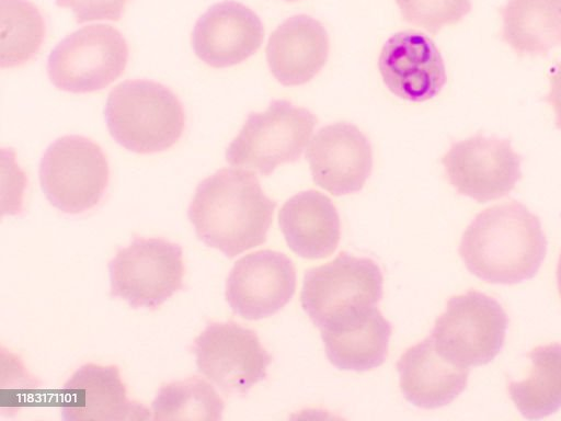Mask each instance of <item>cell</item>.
<instances>
[{"mask_svg": "<svg viewBox=\"0 0 561 421\" xmlns=\"http://www.w3.org/2000/svg\"><path fill=\"white\" fill-rule=\"evenodd\" d=\"M550 88L543 98L554 112V125L561 129V61L554 64L549 69Z\"/></svg>", "mask_w": 561, "mask_h": 421, "instance_id": "cell-27", "label": "cell"}, {"mask_svg": "<svg viewBox=\"0 0 561 421\" xmlns=\"http://www.w3.org/2000/svg\"><path fill=\"white\" fill-rule=\"evenodd\" d=\"M556 276H557L558 289L561 295V253H560V257L558 260Z\"/></svg>", "mask_w": 561, "mask_h": 421, "instance_id": "cell-28", "label": "cell"}, {"mask_svg": "<svg viewBox=\"0 0 561 421\" xmlns=\"http://www.w3.org/2000/svg\"><path fill=\"white\" fill-rule=\"evenodd\" d=\"M49 203L65 214H82L103 198L110 168L102 148L88 137L66 135L44 151L38 169Z\"/></svg>", "mask_w": 561, "mask_h": 421, "instance_id": "cell-7", "label": "cell"}, {"mask_svg": "<svg viewBox=\"0 0 561 421\" xmlns=\"http://www.w3.org/2000/svg\"><path fill=\"white\" fill-rule=\"evenodd\" d=\"M404 398L422 409L449 405L466 388L469 367L444 357L428 337L407 349L397 362Z\"/></svg>", "mask_w": 561, "mask_h": 421, "instance_id": "cell-18", "label": "cell"}, {"mask_svg": "<svg viewBox=\"0 0 561 421\" xmlns=\"http://www.w3.org/2000/svg\"><path fill=\"white\" fill-rule=\"evenodd\" d=\"M382 285V272L374 260L341 251L331 262L307 270L300 303L320 331L339 330L377 308Z\"/></svg>", "mask_w": 561, "mask_h": 421, "instance_id": "cell-3", "label": "cell"}, {"mask_svg": "<svg viewBox=\"0 0 561 421\" xmlns=\"http://www.w3.org/2000/svg\"><path fill=\"white\" fill-rule=\"evenodd\" d=\"M128 45L104 24L83 26L62 38L47 59V75L59 90L89 93L104 89L125 70Z\"/></svg>", "mask_w": 561, "mask_h": 421, "instance_id": "cell-9", "label": "cell"}, {"mask_svg": "<svg viewBox=\"0 0 561 421\" xmlns=\"http://www.w3.org/2000/svg\"><path fill=\"white\" fill-rule=\"evenodd\" d=\"M530 372L523 380H510L511 399L527 419H540L561 408V344L539 345L528 354Z\"/></svg>", "mask_w": 561, "mask_h": 421, "instance_id": "cell-22", "label": "cell"}, {"mask_svg": "<svg viewBox=\"0 0 561 421\" xmlns=\"http://www.w3.org/2000/svg\"><path fill=\"white\" fill-rule=\"evenodd\" d=\"M275 207L253 172L224 168L198 183L187 216L203 243L234 258L265 242Z\"/></svg>", "mask_w": 561, "mask_h": 421, "instance_id": "cell-1", "label": "cell"}, {"mask_svg": "<svg viewBox=\"0 0 561 421\" xmlns=\"http://www.w3.org/2000/svg\"><path fill=\"white\" fill-rule=\"evenodd\" d=\"M391 331V323L375 308L352 326L321 331V338L331 364L344 371L365 372L385 362Z\"/></svg>", "mask_w": 561, "mask_h": 421, "instance_id": "cell-21", "label": "cell"}, {"mask_svg": "<svg viewBox=\"0 0 561 421\" xmlns=\"http://www.w3.org/2000/svg\"><path fill=\"white\" fill-rule=\"evenodd\" d=\"M296 269L284 253L260 250L239 259L226 281L231 310L248 320L271 317L283 309L296 289Z\"/></svg>", "mask_w": 561, "mask_h": 421, "instance_id": "cell-12", "label": "cell"}, {"mask_svg": "<svg viewBox=\"0 0 561 421\" xmlns=\"http://www.w3.org/2000/svg\"><path fill=\"white\" fill-rule=\"evenodd\" d=\"M284 238L296 254L323 259L332 254L341 239L340 215L333 202L316 190L288 198L278 214Z\"/></svg>", "mask_w": 561, "mask_h": 421, "instance_id": "cell-19", "label": "cell"}, {"mask_svg": "<svg viewBox=\"0 0 561 421\" xmlns=\"http://www.w3.org/2000/svg\"><path fill=\"white\" fill-rule=\"evenodd\" d=\"M306 159L313 182L337 196L360 191L373 169L368 138L344 122L320 128L307 146Z\"/></svg>", "mask_w": 561, "mask_h": 421, "instance_id": "cell-13", "label": "cell"}, {"mask_svg": "<svg viewBox=\"0 0 561 421\" xmlns=\"http://www.w3.org/2000/svg\"><path fill=\"white\" fill-rule=\"evenodd\" d=\"M263 38L259 15L240 2L227 0L199 16L193 29L192 46L206 65L227 68L255 54Z\"/></svg>", "mask_w": 561, "mask_h": 421, "instance_id": "cell-16", "label": "cell"}, {"mask_svg": "<svg viewBox=\"0 0 561 421\" xmlns=\"http://www.w3.org/2000/svg\"><path fill=\"white\" fill-rule=\"evenodd\" d=\"M410 24L436 34L443 26L461 21L471 11V0H396Z\"/></svg>", "mask_w": 561, "mask_h": 421, "instance_id": "cell-25", "label": "cell"}, {"mask_svg": "<svg viewBox=\"0 0 561 421\" xmlns=\"http://www.w3.org/2000/svg\"><path fill=\"white\" fill-rule=\"evenodd\" d=\"M60 412L66 421H141L150 410L127 397L117 365L88 363L64 384Z\"/></svg>", "mask_w": 561, "mask_h": 421, "instance_id": "cell-15", "label": "cell"}, {"mask_svg": "<svg viewBox=\"0 0 561 421\" xmlns=\"http://www.w3.org/2000/svg\"><path fill=\"white\" fill-rule=\"evenodd\" d=\"M285 1H298V0H285Z\"/></svg>", "mask_w": 561, "mask_h": 421, "instance_id": "cell-29", "label": "cell"}, {"mask_svg": "<svg viewBox=\"0 0 561 421\" xmlns=\"http://www.w3.org/2000/svg\"><path fill=\"white\" fill-rule=\"evenodd\" d=\"M190 350L197 371L227 396L247 395L272 362L256 332L232 320L208 322Z\"/></svg>", "mask_w": 561, "mask_h": 421, "instance_id": "cell-10", "label": "cell"}, {"mask_svg": "<svg viewBox=\"0 0 561 421\" xmlns=\"http://www.w3.org/2000/svg\"><path fill=\"white\" fill-rule=\"evenodd\" d=\"M378 68L387 88L411 102L433 99L447 81L439 49L428 36L415 31L389 37L380 50Z\"/></svg>", "mask_w": 561, "mask_h": 421, "instance_id": "cell-14", "label": "cell"}, {"mask_svg": "<svg viewBox=\"0 0 561 421\" xmlns=\"http://www.w3.org/2000/svg\"><path fill=\"white\" fill-rule=\"evenodd\" d=\"M500 13L502 41L519 56H547L561 46V0H508Z\"/></svg>", "mask_w": 561, "mask_h": 421, "instance_id": "cell-20", "label": "cell"}, {"mask_svg": "<svg viewBox=\"0 0 561 421\" xmlns=\"http://www.w3.org/2000/svg\"><path fill=\"white\" fill-rule=\"evenodd\" d=\"M316 125L317 117L309 110L273 100L264 112L248 115L227 147L226 161L270 175L279 164L300 159Z\"/></svg>", "mask_w": 561, "mask_h": 421, "instance_id": "cell-5", "label": "cell"}, {"mask_svg": "<svg viewBox=\"0 0 561 421\" xmlns=\"http://www.w3.org/2000/svg\"><path fill=\"white\" fill-rule=\"evenodd\" d=\"M546 252L547 239L539 217L516 201L477 214L459 246V254L471 274L502 285L533 278Z\"/></svg>", "mask_w": 561, "mask_h": 421, "instance_id": "cell-2", "label": "cell"}, {"mask_svg": "<svg viewBox=\"0 0 561 421\" xmlns=\"http://www.w3.org/2000/svg\"><path fill=\"white\" fill-rule=\"evenodd\" d=\"M128 1L130 0H55V3L71 9L76 21L84 23L98 20L117 21Z\"/></svg>", "mask_w": 561, "mask_h": 421, "instance_id": "cell-26", "label": "cell"}, {"mask_svg": "<svg viewBox=\"0 0 561 421\" xmlns=\"http://www.w3.org/2000/svg\"><path fill=\"white\" fill-rule=\"evenodd\" d=\"M508 318L493 297L468 291L447 300L431 331L437 351L463 367L490 363L502 351Z\"/></svg>", "mask_w": 561, "mask_h": 421, "instance_id": "cell-6", "label": "cell"}, {"mask_svg": "<svg viewBox=\"0 0 561 421\" xmlns=\"http://www.w3.org/2000/svg\"><path fill=\"white\" fill-rule=\"evenodd\" d=\"M182 257L179 243L135 236L107 264L111 297L126 300L134 309H157L185 288Z\"/></svg>", "mask_w": 561, "mask_h": 421, "instance_id": "cell-8", "label": "cell"}, {"mask_svg": "<svg viewBox=\"0 0 561 421\" xmlns=\"http://www.w3.org/2000/svg\"><path fill=\"white\" fill-rule=\"evenodd\" d=\"M522 161L510 139L482 134L453 143L442 158L457 193L479 203L508 195L522 179Z\"/></svg>", "mask_w": 561, "mask_h": 421, "instance_id": "cell-11", "label": "cell"}, {"mask_svg": "<svg viewBox=\"0 0 561 421\" xmlns=\"http://www.w3.org/2000/svg\"><path fill=\"white\" fill-rule=\"evenodd\" d=\"M329 36L321 22L296 14L271 34L266 59L274 78L283 86H300L316 77L327 62Z\"/></svg>", "mask_w": 561, "mask_h": 421, "instance_id": "cell-17", "label": "cell"}, {"mask_svg": "<svg viewBox=\"0 0 561 421\" xmlns=\"http://www.w3.org/2000/svg\"><path fill=\"white\" fill-rule=\"evenodd\" d=\"M152 419L221 420L225 402L211 384L197 376L161 385L152 403Z\"/></svg>", "mask_w": 561, "mask_h": 421, "instance_id": "cell-24", "label": "cell"}, {"mask_svg": "<svg viewBox=\"0 0 561 421\" xmlns=\"http://www.w3.org/2000/svg\"><path fill=\"white\" fill-rule=\"evenodd\" d=\"M46 36L41 10L30 0H0V66L19 67L33 59Z\"/></svg>", "mask_w": 561, "mask_h": 421, "instance_id": "cell-23", "label": "cell"}, {"mask_svg": "<svg viewBox=\"0 0 561 421\" xmlns=\"http://www.w3.org/2000/svg\"><path fill=\"white\" fill-rule=\"evenodd\" d=\"M104 117L118 145L142 155L172 147L185 128L184 107L175 93L146 79L126 80L112 89Z\"/></svg>", "mask_w": 561, "mask_h": 421, "instance_id": "cell-4", "label": "cell"}]
</instances>
